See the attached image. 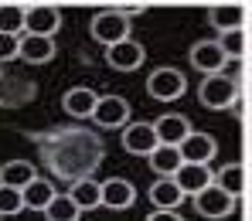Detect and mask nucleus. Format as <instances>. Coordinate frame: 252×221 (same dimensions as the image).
<instances>
[{
  "mask_svg": "<svg viewBox=\"0 0 252 221\" xmlns=\"http://www.w3.org/2000/svg\"><path fill=\"white\" fill-rule=\"evenodd\" d=\"M51 160V170L58 177H82L89 174L92 167H99L102 160V143L95 139V133H85V130H72V133H62V143L48 153Z\"/></svg>",
  "mask_w": 252,
  "mask_h": 221,
  "instance_id": "obj_1",
  "label": "nucleus"
},
{
  "mask_svg": "<svg viewBox=\"0 0 252 221\" xmlns=\"http://www.w3.org/2000/svg\"><path fill=\"white\" fill-rule=\"evenodd\" d=\"M198 99L205 109H232L239 102V82L228 79L225 72H211L198 85Z\"/></svg>",
  "mask_w": 252,
  "mask_h": 221,
  "instance_id": "obj_2",
  "label": "nucleus"
},
{
  "mask_svg": "<svg viewBox=\"0 0 252 221\" xmlns=\"http://www.w3.org/2000/svg\"><path fill=\"white\" fill-rule=\"evenodd\" d=\"M188 92V79H184V72H177V68H154L150 72V79H147V95L150 99H157V102H174V99H181Z\"/></svg>",
  "mask_w": 252,
  "mask_h": 221,
  "instance_id": "obj_3",
  "label": "nucleus"
},
{
  "mask_svg": "<svg viewBox=\"0 0 252 221\" xmlns=\"http://www.w3.org/2000/svg\"><path fill=\"white\" fill-rule=\"evenodd\" d=\"M191 197H194V211H198L201 218H228L232 208H235V197H232L228 191H221L215 180L205 184L201 191H194Z\"/></svg>",
  "mask_w": 252,
  "mask_h": 221,
  "instance_id": "obj_4",
  "label": "nucleus"
},
{
  "mask_svg": "<svg viewBox=\"0 0 252 221\" xmlns=\"http://www.w3.org/2000/svg\"><path fill=\"white\" fill-rule=\"evenodd\" d=\"M89 34H92L99 44H106V48H109V44H116V41H123V38H129V17L109 7V10H102V14H95V17H92Z\"/></svg>",
  "mask_w": 252,
  "mask_h": 221,
  "instance_id": "obj_5",
  "label": "nucleus"
},
{
  "mask_svg": "<svg viewBox=\"0 0 252 221\" xmlns=\"http://www.w3.org/2000/svg\"><path fill=\"white\" fill-rule=\"evenodd\" d=\"M129 112L133 109H129V102H126L123 95H99L89 119H95L102 130H120V126L129 123Z\"/></svg>",
  "mask_w": 252,
  "mask_h": 221,
  "instance_id": "obj_6",
  "label": "nucleus"
},
{
  "mask_svg": "<svg viewBox=\"0 0 252 221\" xmlns=\"http://www.w3.org/2000/svg\"><path fill=\"white\" fill-rule=\"evenodd\" d=\"M177 150H181V160H188V164H211L215 153H218V143H215L211 133L188 130L184 139L177 143Z\"/></svg>",
  "mask_w": 252,
  "mask_h": 221,
  "instance_id": "obj_7",
  "label": "nucleus"
},
{
  "mask_svg": "<svg viewBox=\"0 0 252 221\" xmlns=\"http://www.w3.org/2000/svg\"><path fill=\"white\" fill-rule=\"evenodd\" d=\"M143 58H147L143 44L133 41V38H123V41L106 48V61H109V68H116V72H136V68L143 65Z\"/></svg>",
  "mask_w": 252,
  "mask_h": 221,
  "instance_id": "obj_8",
  "label": "nucleus"
},
{
  "mask_svg": "<svg viewBox=\"0 0 252 221\" xmlns=\"http://www.w3.org/2000/svg\"><path fill=\"white\" fill-rule=\"evenodd\" d=\"M17 58L31 61V65H44L55 58V41L48 34H31V31H21L17 34Z\"/></svg>",
  "mask_w": 252,
  "mask_h": 221,
  "instance_id": "obj_9",
  "label": "nucleus"
},
{
  "mask_svg": "<svg viewBox=\"0 0 252 221\" xmlns=\"http://www.w3.org/2000/svg\"><path fill=\"white\" fill-rule=\"evenodd\" d=\"M62 28V14H58V7H51V3H34V7H24V31H31V34H55Z\"/></svg>",
  "mask_w": 252,
  "mask_h": 221,
  "instance_id": "obj_10",
  "label": "nucleus"
},
{
  "mask_svg": "<svg viewBox=\"0 0 252 221\" xmlns=\"http://www.w3.org/2000/svg\"><path fill=\"white\" fill-rule=\"evenodd\" d=\"M157 133H154V123H126L123 130V150L133 153V157H147L154 146H157Z\"/></svg>",
  "mask_w": 252,
  "mask_h": 221,
  "instance_id": "obj_11",
  "label": "nucleus"
},
{
  "mask_svg": "<svg viewBox=\"0 0 252 221\" xmlns=\"http://www.w3.org/2000/svg\"><path fill=\"white\" fill-rule=\"evenodd\" d=\"M188 58H191V65H194L201 75L221 72V65H225V51L218 48V41H194Z\"/></svg>",
  "mask_w": 252,
  "mask_h": 221,
  "instance_id": "obj_12",
  "label": "nucleus"
},
{
  "mask_svg": "<svg viewBox=\"0 0 252 221\" xmlns=\"http://www.w3.org/2000/svg\"><path fill=\"white\" fill-rule=\"evenodd\" d=\"M208 21L218 31H232V28H246V7L228 0V3H211L208 7Z\"/></svg>",
  "mask_w": 252,
  "mask_h": 221,
  "instance_id": "obj_13",
  "label": "nucleus"
},
{
  "mask_svg": "<svg viewBox=\"0 0 252 221\" xmlns=\"http://www.w3.org/2000/svg\"><path fill=\"white\" fill-rule=\"evenodd\" d=\"M68 197L79 204V211H92V208H99L102 204V187H99V180L95 177H75L72 180V191H68Z\"/></svg>",
  "mask_w": 252,
  "mask_h": 221,
  "instance_id": "obj_14",
  "label": "nucleus"
},
{
  "mask_svg": "<svg viewBox=\"0 0 252 221\" xmlns=\"http://www.w3.org/2000/svg\"><path fill=\"white\" fill-rule=\"evenodd\" d=\"M95 92L89 85H75V88H68L65 95H62V109L68 112V116H75V119H89L92 116V109H95Z\"/></svg>",
  "mask_w": 252,
  "mask_h": 221,
  "instance_id": "obj_15",
  "label": "nucleus"
},
{
  "mask_svg": "<svg viewBox=\"0 0 252 221\" xmlns=\"http://www.w3.org/2000/svg\"><path fill=\"white\" fill-rule=\"evenodd\" d=\"M99 187H102V204L113 208V211H123V208H129L136 201V187L129 180H123V177H113V180H106Z\"/></svg>",
  "mask_w": 252,
  "mask_h": 221,
  "instance_id": "obj_16",
  "label": "nucleus"
},
{
  "mask_svg": "<svg viewBox=\"0 0 252 221\" xmlns=\"http://www.w3.org/2000/svg\"><path fill=\"white\" fill-rule=\"evenodd\" d=\"M174 180H177V187L184 194H194L205 184H211V167L208 164H188V160H181V167L174 170Z\"/></svg>",
  "mask_w": 252,
  "mask_h": 221,
  "instance_id": "obj_17",
  "label": "nucleus"
},
{
  "mask_svg": "<svg viewBox=\"0 0 252 221\" xmlns=\"http://www.w3.org/2000/svg\"><path fill=\"white\" fill-rule=\"evenodd\" d=\"M188 130H191V123H188L181 112H164V116L154 123L157 139H160V143H174V146L184 139V133H188Z\"/></svg>",
  "mask_w": 252,
  "mask_h": 221,
  "instance_id": "obj_18",
  "label": "nucleus"
},
{
  "mask_svg": "<svg viewBox=\"0 0 252 221\" xmlns=\"http://www.w3.org/2000/svg\"><path fill=\"white\" fill-rule=\"evenodd\" d=\"M147 157H150V167L160 177H174V170L181 167V150H177L174 143H157Z\"/></svg>",
  "mask_w": 252,
  "mask_h": 221,
  "instance_id": "obj_19",
  "label": "nucleus"
},
{
  "mask_svg": "<svg viewBox=\"0 0 252 221\" xmlns=\"http://www.w3.org/2000/svg\"><path fill=\"white\" fill-rule=\"evenodd\" d=\"M184 197H188V194L177 187L174 177H160V180L150 187V201H154V208H181Z\"/></svg>",
  "mask_w": 252,
  "mask_h": 221,
  "instance_id": "obj_20",
  "label": "nucleus"
},
{
  "mask_svg": "<svg viewBox=\"0 0 252 221\" xmlns=\"http://www.w3.org/2000/svg\"><path fill=\"white\" fill-rule=\"evenodd\" d=\"M21 194H24V208L41 211L44 204L55 197V184H51V180H44V177H31V180L21 187Z\"/></svg>",
  "mask_w": 252,
  "mask_h": 221,
  "instance_id": "obj_21",
  "label": "nucleus"
},
{
  "mask_svg": "<svg viewBox=\"0 0 252 221\" xmlns=\"http://www.w3.org/2000/svg\"><path fill=\"white\" fill-rule=\"evenodd\" d=\"M211 180H215L221 191H228L232 197H242V194H246V167H242V164H225L218 174H211Z\"/></svg>",
  "mask_w": 252,
  "mask_h": 221,
  "instance_id": "obj_22",
  "label": "nucleus"
},
{
  "mask_svg": "<svg viewBox=\"0 0 252 221\" xmlns=\"http://www.w3.org/2000/svg\"><path fill=\"white\" fill-rule=\"evenodd\" d=\"M41 215L48 221H79L82 211H79V204H75L68 194H58V191H55V197L41 208Z\"/></svg>",
  "mask_w": 252,
  "mask_h": 221,
  "instance_id": "obj_23",
  "label": "nucleus"
},
{
  "mask_svg": "<svg viewBox=\"0 0 252 221\" xmlns=\"http://www.w3.org/2000/svg\"><path fill=\"white\" fill-rule=\"evenodd\" d=\"M31 177H38V170L28 160H7L0 167V184H10V187H24Z\"/></svg>",
  "mask_w": 252,
  "mask_h": 221,
  "instance_id": "obj_24",
  "label": "nucleus"
},
{
  "mask_svg": "<svg viewBox=\"0 0 252 221\" xmlns=\"http://www.w3.org/2000/svg\"><path fill=\"white\" fill-rule=\"evenodd\" d=\"M218 48L225 51V58H246V48H249V38H246V28L218 31Z\"/></svg>",
  "mask_w": 252,
  "mask_h": 221,
  "instance_id": "obj_25",
  "label": "nucleus"
},
{
  "mask_svg": "<svg viewBox=\"0 0 252 221\" xmlns=\"http://www.w3.org/2000/svg\"><path fill=\"white\" fill-rule=\"evenodd\" d=\"M21 211H24V194H21V187L0 184V218L21 215Z\"/></svg>",
  "mask_w": 252,
  "mask_h": 221,
  "instance_id": "obj_26",
  "label": "nucleus"
},
{
  "mask_svg": "<svg viewBox=\"0 0 252 221\" xmlns=\"http://www.w3.org/2000/svg\"><path fill=\"white\" fill-rule=\"evenodd\" d=\"M0 31H10V34L24 31V7L21 3H0Z\"/></svg>",
  "mask_w": 252,
  "mask_h": 221,
  "instance_id": "obj_27",
  "label": "nucleus"
},
{
  "mask_svg": "<svg viewBox=\"0 0 252 221\" xmlns=\"http://www.w3.org/2000/svg\"><path fill=\"white\" fill-rule=\"evenodd\" d=\"M17 58V34L0 31V61H14Z\"/></svg>",
  "mask_w": 252,
  "mask_h": 221,
  "instance_id": "obj_28",
  "label": "nucleus"
},
{
  "mask_svg": "<svg viewBox=\"0 0 252 221\" xmlns=\"http://www.w3.org/2000/svg\"><path fill=\"white\" fill-rule=\"evenodd\" d=\"M113 10H120V14H126V17H133V14H140L143 10V3L140 0H106Z\"/></svg>",
  "mask_w": 252,
  "mask_h": 221,
  "instance_id": "obj_29",
  "label": "nucleus"
},
{
  "mask_svg": "<svg viewBox=\"0 0 252 221\" xmlns=\"http://www.w3.org/2000/svg\"><path fill=\"white\" fill-rule=\"evenodd\" d=\"M0 3H21V0H0Z\"/></svg>",
  "mask_w": 252,
  "mask_h": 221,
  "instance_id": "obj_30",
  "label": "nucleus"
}]
</instances>
